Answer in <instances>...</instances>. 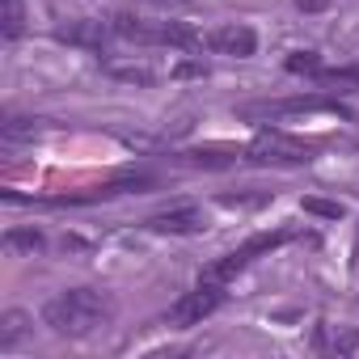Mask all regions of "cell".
Listing matches in <instances>:
<instances>
[{"label":"cell","instance_id":"cell-4","mask_svg":"<svg viewBox=\"0 0 359 359\" xmlns=\"http://www.w3.org/2000/svg\"><path fill=\"white\" fill-rule=\"evenodd\" d=\"M245 161H254V165H309L313 148L292 140V135H283V131H262L245 148Z\"/></svg>","mask_w":359,"mask_h":359},{"label":"cell","instance_id":"cell-9","mask_svg":"<svg viewBox=\"0 0 359 359\" xmlns=\"http://www.w3.org/2000/svg\"><path fill=\"white\" fill-rule=\"evenodd\" d=\"M313 346H317L321 355H351V351L359 346V334H342V330H334V325H317Z\"/></svg>","mask_w":359,"mask_h":359},{"label":"cell","instance_id":"cell-6","mask_svg":"<svg viewBox=\"0 0 359 359\" xmlns=\"http://www.w3.org/2000/svg\"><path fill=\"white\" fill-rule=\"evenodd\" d=\"M203 47H208V51H216V55H229V60H245V55H254V51H258V34H254L250 26L229 22V26H216V30L203 39Z\"/></svg>","mask_w":359,"mask_h":359},{"label":"cell","instance_id":"cell-3","mask_svg":"<svg viewBox=\"0 0 359 359\" xmlns=\"http://www.w3.org/2000/svg\"><path fill=\"white\" fill-rule=\"evenodd\" d=\"M287 241H292L287 229H279V233H258V237H250L245 245H237V250H229L224 258H216L199 279H208V283H224V287H229V283H233V279L258 258V254H271V250H279V245H287Z\"/></svg>","mask_w":359,"mask_h":359},{"label":"cell","instance_id":"cell-8","mask_svg":"<svg viewBox=\"0 0 359 359\" xmlns=\"http://www.w3.org/2000/svg\"><path fill=\"white\" fill-rule=\"evenodd\" d=\"M110 34H114L110 22H72V26L60 30L64 43H81V47H97V51H102V43H106Z\"/></svg>","mask_w":359,"mask_h":359},{"label":"cell","instance_id":"cell-15","mask_svg":"<svg viewBox=\"0 0 359 359\" xmlns=\"http://www.w3.org/2000/svg\"><path fill=\"white\" fill-rule=\"evenodd\" d=\"M287 72H321V60H317L313 51H296V55L287 60Z\"/></svg>","mask_w":359,"mask_h":359},{"label":"cell","instance_id":"cell-13","mask_svg":"<svg viewBox=\"0 0 359 359\" xmlns=\"http://www.w3.org/2000/svg\"><path fill=\"white\" fill-rule=\"evenodd\" d=\"M22 334H26V313L9 309L5 317H0V351H13L22 342Z\"/></svg>","mask_w":359,"mask_h":359},{"label":"cell","instance_id":"cell-2","mask_svg":"<svg viewBox=\"0 0 359 359\" xmlns=\"http://www.w3.org/2000/svg\"><path fill=\"white\" fill-rule=\"evenodd\" d=\"M110 26H114V39L144 43V47H199V43H203L187 22H152V18L118 13Z\"/></svg>","mask_w":359,"mask_h":359},{"label":"cell","instance_id":"cell-17","mask_svg":"<svg viewBox=\"0 0 359 359\" xmlns=\"http://www.w3.org/2000/svg\"><path fill=\"white\" fill-rule=\"evenodd\" d=\"M300 5H304V9H321V5H325V0H300Z\"/></svg>","mask_w":359,"mask_h":359},{"label":"cell","instance_id":"cell-7","mask_svg":"<svg viewBox=\"0 0 359 359\" xmlns=\"http://www.w3.org/2000/svg\"><path fill=\"white\" fill-rule=\"evenodd\" d=\"M208 220H203V212L199 208H169V212H161V216H152L148 220V229H156V233H199Z\"/></svg>","mask_w":359,"mask_h":359},{"label":"cell","instance_id":"cell-11","mask_svg":"<svg viewBox=\"0 0 359 359\" xmlns=\"http://www.w3.org/2000/svg\"><path fill=\"white\" fill-rule=\"evenodd\" d=\"M26 26V9H22V0H0V34H5L9 43L22 34Z\"/></svg>","mask_w":359,"mask_h":359},{"label":"cell","instance_id":"cell-10","mask_svg":"<svg viewBox=\"0 0 359 359\" xmlns=\"http://www.w3.org/2000/svg\"><path fill=\"white\" fill-rule=\"evenodd\" d=\"M296 110H342L338 102H325V97H296V102H271V106H258L250 114H296Z\"/></svg>","mask_w":359,"mask_h":359},{"label":"cell","instance_id":"cell-16","mask_svg":"<svg viewBox=\"0 0 359 359\" xmlns=\"http://www.w3.org/2000/svg\"><path fill=\"white\" fill-rule=\"evenodd\" d=\"M304 212H317V216H330V220H338V216H342V208H338V203H321V199H304Z\"/></svg>","mask_w":359,"mask_h":359},{"label":"cell","instance_id":"cell-12","mask_svg":"<svg viewBox=\"0 0 359 359\" xmlns=\"http://www.w3.org/2000/svg\"><path fill=\"white\" fill-rule=\"evenodd\" d=\"M0 135H5V144H26V140L39 135V118H18V114H9L5 123H0Z\"/></svg>","mask_w":359,"mask_h":359},{"label":"cell","instance_id":"cell-1","mask_svg":"<svg viewBox=\"0 0 359 359\" xmlns=\"http://www.w3.org/2000/svg\"><path fill=\"white\" fill-rule=\"evenodd\" d=\"M110 321H114V304H110V296H102L93 287H68L43 304V325L60 338H89V334L106 330Z\"/></svg>","mask_w":359,"mask_h":359},{"label":"cell","instance_id":"cell-14","mask_svg":"<svg viewBox=\"0 0 359 359\" xmlns=\"http://www.w3.org/2000/svg\"><path fill=\"white\" fill-rule=\"evenodd\" d=\"M39 245H43V237H39L34 229H9V233H5V250H30V254H34Z\"/></svg>","mask_w":359,"mask_h":359},{"label":"cell","instance_id":"cell-5","mask_svg":"<svg viewBox=\"0 0 359 359\" xmlns=\"http://www.w3.org/2000/svg\"><path fill=\"white\" fill-rule=\"evenodd\" d=\"M220 304H224V283H208V279H199V287L177 300V304L165 313V321L177 325V330H187V325H199L203 317H212Z\"/></svg>","mask_w":359,"mask_h":359}]
</instances>
